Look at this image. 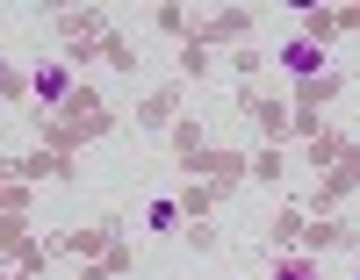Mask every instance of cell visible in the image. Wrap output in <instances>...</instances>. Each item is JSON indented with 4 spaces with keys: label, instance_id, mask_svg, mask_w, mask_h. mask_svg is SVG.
Returning <instances> with one entry per match:
<instances>
[{
    "label": "cell",
    "instance_id": "5",
    "mask_svg": "<svg viewBox=\"0 0 360 280\" xmlns=\"http://www.w3.org/2000/svg\"><path fill=\"white\" fill-rule=\"evenodd\" d=\"M353 280H360V273H353Z\"/></svg>",
    "mask_w": 360,
    "mask_h": 280
},
{
    "label": "cell",
    "instance_id": "2",
    "mask_svg": "<svg viewBox=\"0 0 360 280\" xmlns=\"http://www.w3.org/2000/svg\"><path fill=\"white\" fill-rule=\"evenodd\" d=\"M29 86H37V101H51V108L72 101V72H65V65H37V72H29Z\"/></svg>",
    "mask_w": 360,
    "mask_h": 280
},
{
    "label": "cell",
    "instance_id": "3",
    "mask_svg": "<svg viewBox=\"0 0 360 280\" xmlns=\"http://www.w3.org/2000/svg\"><path fill=\"white\" fill-rule=\"evenodd\" d=\"M144 230H180V201H152V208H144Z\"/></svg>",
    "mask_w": 360,
    "mask_h": 280
},
{
    "label": "cell",
    "instance_id": "1",
    "mask_svg": "<svg viewBox=\"0 0 360 280\" xmlns=\"http://www.w3.org/2000/svg\"><path fill=\"white\" fill-rule=\"evenodd\" d=\"M281 65H288L295 79H317V72H324V51H317L310 36H288V44H281Z\"/></svg>",
    "mask_w": 360,
    "mask_h": 280
},
{
    "label": "cell",
    "instance_id": "4",
    "mask_svg": "<svg viewBox=\"0 0 360 280\" xmlns=\"http://www.w3.org/2000/svg\"><path fill=\"white\" fill-rule=\"evenodd\" d=\"M274 280H317V266H310V259H281V273H274Z\"/></svg>",
    "mask_w": 360,
    "mask_h": 280
}]
</instances>
